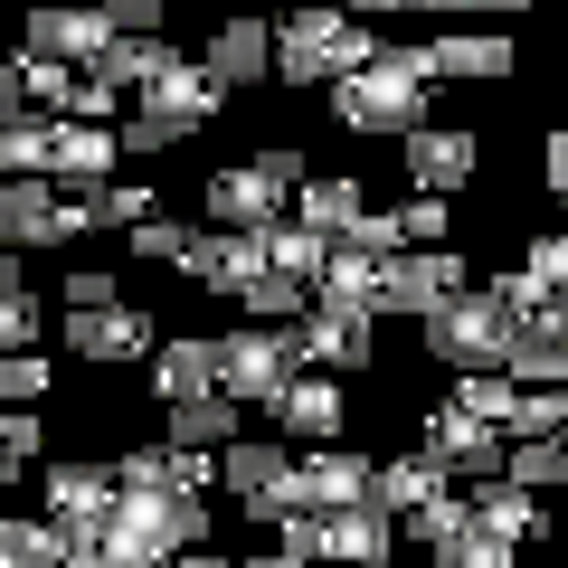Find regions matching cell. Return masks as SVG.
<instances>
[{
	"instance_id": "19",
	"label": "cell",
	"mask_w": 568,
	"mask_h": 568,
	"mask_svg": "<svg viewBox=\"0 0 568 568\" xmlns=\"http://www.w3.org/2000/svg\"><path fill=\"white\" fill-rule=\"evenodd\" d=\"M407 530L388 521L379 503H351V511H323V568H388Z\"/></svg>"
},
{
	"instance_id": "33",
	"label": "cell",
	"mask_w": 568,
	"mask_h": 568,
	"mask_svg": "<svg viewBox=\"0 0 568 568\" xmlns=\"http://www.w3.org/2000/svg\"><path fill=\"white\" fill-rule=\"evenodd\" d=\"M465 521H474V493L455 484V493H436V503H426V511H407L398 530H407V540L426 549V559H446V549H455V530H465Z\"/></svg>"
},
{
	"instance_id": "37",
	"label": "cell",
	"mask_w": 568,
	"mask_h": 568,
	"mask_svg": "<svg viewBox=\"0 0 568 568\" xmlns=\"http://www.w3.org/2000/svg\"><path fill=\"white\" fill-rule=\"evenodd\" d=\"M48 388H58V361L48 351H10L0 361V407H48Z\"/></svg>"
},
{
	"instance_id": "45",
	"label": "cell",
	"mask_w": 568,
	"mask_h": 568,
	"mask_svg": "<svg viewBox=\"0 0 568 568\" xmlns=\"http://www.w3.org/2000/svg\"><path fill=\"white\" fill-rule=\"evenodd\" d=\"M398 227H407V246H446V227H455V200H426V190H417V200L398 209Z\"/></svg>"
},
{
	"instance_id": "39",
	"label": "cell",
	"mask_w": 568,
	"mask_h": 568,
	"mask_svg": "<svg viewBox=\"0 0 568 568\" xmlns=\"http://www.w3.org/2000/svg\"><path fill=\"white\" fill-rule=\"evenodd\" d=\"M58 294H67V313H114L123 304V275H114V265H67Z\"/></svg>"
},
{
	"instance_id": "61",
	"label": "cell",
	"mask_w": 568,
	"mask_h": 568,
	"mask_svg": "<svg viewBox=\"0 0 568 568\" xmlns=\"http://www.w3.org/2000/svg\"><path fill=\"white\" fill-rule=\"evenodd\" d=\"M0 568H10V559H0Z\"/></svg>"
},
{
	"instance_id": "27",
	"label": "cell",
	"mask_w": 568,
	"mask_h": 568,
	"mask_svg": "<svg viewBox=\"0 0 568 568\" xmlns=\"http://www.w3.org/2000/svg\"><path fill=\"white\" fill-rule=\"evenodd\" d=\"M294 219L323 227V237H351V227L369 219V200H361V181H351V171H313V181L294 190Z\"/></svg>"
},
{
	"instance_id": "58",
	"label": "cell",
	"mask_w": 568,
	"mask_h": 568,
	"mask_svg": "<svg viewBox=\"0 0 568 568\" xmlns=\"http://www.w3.org/2000/svg\"><path fill=\"white\" fill-rule=\"evenodd\" d=\"M0 493H20V455L10 446H0Z\"/></svg>"
},
{
	"instance_id": "32",
	"label": "cell",
	"mask_w": 568,
	"mask_h": 568,
	"mask_svg": "<svg viewBox=\"0 0 568 568\" xmlns=\"http://www.w3.org/2000/svg\"><path fill=\"white\" fill-rule=\"evenodd\" d=\"M48 142H58V114H20L0 133V181H48Z\"/></svg>"
},
{
	"instance_id": "56",
	"label": "cell",
	"mask_w": 568,
	"mask_h": 568,
	"mask_svg": "<svg viewBox=\"0 0 568 568\" xmlns=\"http://www.w3.org/2000/svg\"><path fill=\"white\" fill-rule=\"evenodd\" d=\"M417 10H426V20H465L474 0H417Z\"/></svg>"
},
{
	"instance_id": "49",
	"label": "cell",
	"mask_w": 568,
	"mask_h": 568,
	"mask_svg": "<svg viewBox=\"0 0 568 568\" xmlns=\"http://www.w3.org/2000/svg\"><path fill=\"white\" fill-rule=\"evenodd\" d=\"M275 549H294V559L323 568V511H284V521H275Z\"/></svg>"
},
{
	"instance_id": "41",
	"label": "cell",
	"mask_w": 568,
	"mask_h": 568,
	"mask_svg": "<svg viewBox=\"0 0 568 568\" xmlns=\"http://www.w3.org/2000/svg\"><path fill=\"white\" fill-rule=\"evenodd\" d=\"M503 484H521V493L568 484V446H559V436H540V446H511V474H503Z\"/></svg>"
},
{
	"instance_id": "5",
	"label": "cell",
	"mask_w": 568,
	"mask_h": 568,
	"mask_svg": "<svg viewBox=\"0 0 568 568\" xmlns=\"http://www.w3.org/2000/svg\"><path fill=\"white\" fill-rule=\"evenodd\" d=\"M219 114H227V85L209 77V67L181 58L162 85H142V95H133V114H123V152H142V162H152V152L190 142L200 123H219Z\"/></svg>"
},
{
	"instance_id": "51",
	"label": "cell",
	"mask_w": 568,
	"mask_h": 568,
	"mask_svg": "<svg viewBox=\"0 0 568 568\" xmlns=\"http://www.w3.org/2000/svg\"><path fill=\"white\" fill-rule=\"evenodd\" d=\"M540 190H549V200L568 209V123H559V133L540 142Z\"/></svg>"
},
{
	"instance_id": "17",
	"label": "cell",
	"mask_w": 568,
	"mask_h": 568,
	"mask_svg": "<svg viewBox=\"0 0 568 568\" xmlns=\"http://www.w3.org/2000/svg\"><path fill=\"white\" fill-rule=\"evenodd\" d=\"M200 67L237 95V85H265L275 77V20H256V10H237V20H219L209 29V48H200Z\"/></svg>"
},
{
	"instance_id": "22",
	"label": "cell",
	"mask_w": 568,
	"mask_h": 568,
	"mask_svg": "<svg viewBox=\"0 0 568 568\" xmlns=\"http://www.w3.org/2000/svg\"><path fill=\"white\" fill-rule=\"evenodd\" d=\"M0 85H10L29 114H67V104H77V85H85V67H67V58H48V48L20 39L10 58H0Z\"/></svg>"
},
{
	"instance_id": "55",
	"label": "cell",
	"mask_w": 568,
	"mask_h": 568,
	"mask_svg": "<svg viewBox=\"0 0 568 568\" xmlns=\"http://www.w3.org/2000/svg\"><path fill=\"white\" fill-rule=\"evenodd\" d=\"M484 20H521V10H540V0H474Z\"/></svg>"
},
{
	"instance_id": "25",
	"label": "cell",
	"mask_w": 568,
	"mask_h": 568,
	"mask_svg": "<svg viewBox=\"0 0 568 568\" xmlns=\"http://www.w3.org/2000/svg\"><path fill=\"white\" fill-rule=\"evenodd\" d=\"M162 436H171V446H200V455H227V446L246 436V407L227 398V388H209V398L162 407Z\"/></svg>"
},
{
	"instance_id": "2",
	"label": "cell",
	"mask_w": 568,
	"mask_h": 568,
	"mask_svg": "<svg viewBox=\"0 0 568 568\" xmlns=\"http://www.w3.org/2000/svg\"><path fill=\"white\" fill-rule=\"evenodd\" d=\"M104 549H114V568H171L209 549V503L171 484H123V503L104 511Z\"/></svg>"
},
{
	"instance_id": "50",
	"label": "cell",
	"mask_w": 568,
	"mask_h": 568,
	"mask_svg": "<svg viewBox=\"0 0 568 568\" xmlns=\"http://www.w3.org/2000/svg\"><path fill=\"white\" fill-rule=\"evenodd\" d=\"M246 162H265V181H284V190H304V181H313L294 142H265V152H246Z\"/></svg>"
},
{
	"instance_id": "29",
	"label": "cell",
	"mask_w": 568,
	"mask_h": 568,
	"mask_svg": "<svg viewBox=\"0 0 568 568\" xmlns=\"http://www.w3.org/2000/svg\"><path fill=\"white\" fill-rule=\"evenodd\" d=\"M0 559H10V568H67V521H48V511H10V521H0Z\"/></svg>"
},
{
	"instance_id": "24",
	"label": "cell",
	"mask_w": 568,
	"mask_h": 568,
	"mask_svg": "<svg viewBox=\"0 0 568 568\" xmlns=\"http://www.w3.org/2000/svg\"><path fill=\"white\" fill-rule=\"evenodd\" d=\"M219 388V332H181V342L152 351V398L181 407V398H209Z\"/></svg>"
},
{
	"instance_id": "47",
	"label": "cell",
	"mask_w": 568,
	"mask_h": 568,
	"mask_svg": "<svg viewBox=\"0 0 568 568\" xmlns=\"http://www.w3.org/2000/svg\"><path fill=\"white\" fill-rule=\"evenodd\" d=\"M39 294H10V304H0V361H10V351H39Z\"/></svg>"
},
{
	"instance_id": "8",
	"label": "cell",
	"mask_w": 568,
	"mask_h": 568,
	"mask_svg": "<svg viewBox=\"0 0 568 568\" xmlns=\"http://www.w3.org/2000/svg\"><path fill=\"white\" fill-rule=\"evenodd\" d=\"M379 313L369 304H313L304 323H294V351H304V369H323V379H361L369 361H379Z\"/></svg>"
},
{
	"instance_id": "35",
	"label": "cell",
	"mask_w": 568,
	"mask_h": 568,
	"mask_svg": "<svg viewBox=\"0 0 568 568\" xmlns=\"http://www.w3.org/2000/svg\"><path fill=\"white\" fill-rule=\"evenodd\" d=\"M455 407L511 436V417H521V379H503V369H474V379H455Z\"/></svg>"
},
{
	"instance_id": "38",
	"label": "cell",
	"mask_w": 568,
	"mask_h": 568,
	"mask_svg": "<svg viewBox=\"0 0 568 568\" xmlns=\"http://www.w3.org/2000/svg\"><path fill=\"white\" fill-rule=\"evenodd\" d=\"M85 209H95V227H123V237H133L142 219H162V200H152L142 181H104V190H85Z\"/></svg>"
},
{
	"instance_id": "43",
	"label": "cell",
	"mask_w": 568,
	"mask_h": 568,
	"mask_svg": "<svg viewBox=\"0 0 568 568\" xmlns=\"http://www.w3.org/2000/svg\"><path fill=\"white\" fill-rule=\"evenodd\" d=\"M521 265H530V284H540V294H568V227L530 237V246H521Z\"/></svg>"
},
{
	"instance_id": "15",
	"label": "cell",
	"mask_w": 568,
	"mask_h": 568,
	"mask_svg": "<svg viewBox=\"0 0 568 568\" xmlns=\"http://www.w3.org/2000/svg\"><path fill=\"white\" fill-rule=\"evenodd\" d=\"M114 503H123V474H114V465H77V455L39 465V511H48V521L104 530V511H114Z\"/></svg>"
},
{
	"instance_id": "11",
	"label": "cell",
	"mask_w": 568,
	"mask_h": 568,
	"mask_svg": "<svg viewBox=\"0 0 568 568\" xmlns=\"http://www.w3.org/2000/svg\"><path fill=\"white\" fill-rule=\"evenodd\" d=\"M284 200H294V190L265 181V162H227V171H209V190H200L209 227H227V237H265V227L284 219Z\"/></svg>"
},
{
	"instance_id": "34",
	"label": "cell",
	"mask_w": 568,
	"mask_h": 568,
	"mask_svg": "<svg viewBox=\"0 0 568 568\" xmlns=\"http://www.w3.org/2000/svg\"><path fill=\"white\" fill-rule=\"evenodd\" d=\"M237 313H246V323H304V313H313V284H294V275L265 265V275L237 294Z\"/></svg>"
},
{
	"instance_id": "52",
	"label": "cell",
	"mask_w": 568,
	"mask_h": 568,
	"mask_svg": "<svg viewBox=\"0 0 568 568\" xmlns=\"http://www.w3.org/2000/svg\"><path fill=\"white\" fill-rule=\"evenodd\" d=\"M332 10H351V20H398V10H417V0H332Z\"/></svg>"
},
{
	"instance_id": "28",
	"label": "cell",
	"mask_w": 568,
	"mask_h": 568,
	"mask_svg": "<svg viewBox=\"0 0 568 568\" xmlns=\"http://www.w3.org/2000/svg\"><path fill=\"white\" fill-rule=\"evenodd\" d=\"M256 246H265V265H275V275L323 284V265H332V246H342V237H323V227H304V219H275Z\"/></svg>"
},
{
	"instance_id": "3",
	"label": "cell",
	"mask_w": 568,
	"mask_h": 568,
	"mask_svg": "<svg viewBox=\"0 0 568 568\" xmlns=\"http://www.w3.org/2000/svg\"><path fill=\"white\" fill-rule=\"evenodd\" d=\"M379 58V39H369V20H351V10H332V0H304V10H284L275 20V77L284 85H342L361 77V67Z\"/></svg>"
},
{
	"instance_id": "10",
	"label": "cell",
	"mask_w": 568,
	"mask_h": 568,
	"mask_svg": "<svg viewBox=\"0 0 568 568\" xmlns=\"http://www.w3.org/2000/svg\"><path fill=\"white\" fill-rule=\"evenodd\" d=\"M58 342L77 351V361H95V369H133V361L152 369L162 332H152V313H142V304H114V313H67Z\"/></svg>"
},
{
	"instance_id": "59",
	"label": "cell",
	"mask_w": 568,
	"mask_h": 568,
	"mask_svg": "<svg viewBox=\"0 0 568 568\" xmlns=\"http://www.w3.org/2000/svg\"><path fill=\"white\" fill-rule=\"evenodd\" d=\"M171 568H227V559H219V549H190V559H171Z\"/></svg>"
},
{
	"instance_id": "6",
	"label": "cell",
	"mask_w": 568,
	"mask_h": 568,
	"mask_svg": "<svg viewBox=\"0 0 568 568\" xmlns=\"http://www.w3.org/2000/svg\"><path fill=\"white\" fill-rule=\"evenodd\" d=\"M304 379V351H294V323H237V332H219V388L237 407H275L284 388Z\"/></svg>"
},
{
	"instance_id": "4",
	"label": "cell",
	"mask_w": 568,
	"mask_h": 568,
	"mask_svg": "<svg viewBox=\"0 0 568 568\" xmlns=\"http://www.w3.org/2000/svg\"><path fill=\"white\" fill-rule=\"evenodd\" d=\"M426 361H446L455 379H474V369H511V342H521V313L493 294V284H465L455 304H436L417 323Z\"/></svg>"
},
{
	"instance_id": "26",
	"label": "cell",
	"mask_w": 568,
	"mask_h": 568,
	"mask_svg": "<svg viewBox=\"0 0 568 568\" xmlns=\"http://www.w3.org/2000/svg\"><path fill=\"white\" fill-rule=\"evenodd\" d=\"M436 493H455V474L436 465L426 446H407V455H379V493H369V503H379L388 521H407V511H426Z\"/></svg>"
},
{
	"instance_id": "23",
	"label": "cell",
	"mask_w": 568,
	"mask_h": 568,
	"mask_svg": "<svg viewBox=\"0 0 568 568\" xmlns=\"http://www.w3.org/2000/svg\"><path fill=\"white\" fill-rule=\"evenodd\" d=\"M426 67L436 77H465V85H493L521 67V48L503 39V29H446V39H426Z\"/></svg>"
},
{
	"instance_id": "60",
	"label": "cell",
	"mask_w": 568,
	"mask_h": 568,
	"mask_svg": "<svg viewBox=\"0 0 568 568\" xmlns=\"http://www.w3.org/2000/svg\"><path fill=\"white\" fill-rule=\"evenodd\" d=\"M29 10H48V0H29Z\"/></svg>"
},
{
	"instance_id": "44",
	"label": "cell",
	"mask_w": 568,
	"mask_h": 568,
	"mask_svg": "<svg viewBox=\"0 0 568 568\" xmlns=\"http://www.w3.org/2000/svg\"><path fill=\"white\" fill-rule=\"evenodd\" d=\"M104 20H114V39H162V20H171V0H95Z\"/></svg>"
},
{
	"instance_id": "30",
	"label": "cell",
	"mask_w": 568,
	"mask_h": 568,
	"mask_svg": "<svg viewBox=\"0 0 568 568\" xmlns=\"http://www.w3.org/2000/svg\"><path fill=\"white\" fill-rule=\"evenodd\" d=\"M474 511H484V521H493V530H503V540H511V549H530V540H549V511H540V503H530V493H521V484H474Z\"/></svg>"
},
{
	"instance_id": "7",
	"label": "cell",
	"mask_w": 568,
	"mask_h": 568,
	"mask_svg": "<svg viewBox=\"0 0 568 568\" xmlns=\"http://www.w3.org/2000/svg\"><path fill=\"white\" fill-rule=\"evenodd\" d=\"M417 446L436 455L455 484H503V474H511V436H503V426H484V417H465L455 398L417 417Z\"/></svg>"
},
{
	"instance_id": "54",
	"label": "cell",
	"mask_w": 568,
	"mask_h": 568,
	"mask_svg": "<svg viewBox=\"0 0 568 568\" xmlns=\"http://www.w3.org/2000/svg\"><path fill=\"white\" fill-rule=\"evenodd\" d=\"M237 568H313V559H294V549H256V559H237Z\"/></svg>"
},
{
	"instance_id": "31",
	"label": "cell",
	"mask_w": 568,
	"mask_h": 568,
	"mask_svg": "<svg viewBox=\"0 0 568 568\" xmlns=\"http://www.w3.org/2000/svg\"><path fill=\"white\" fill-rule=\"evenodd\" d=\"M171 67H181V48H171V39H114V48H104V67H95V77H114L123 95H142V85H162Z\"/></svg>"
},
{
	"instance_id": "13",
	"label": "cell",
	"mask_w": 568,
	"mask_h": 568,
	"mask_svg": "<svg viewBox=\"0 0 568 568\" xmlns=\"http://www.w3.org/2000/svg\"><path fill=\"white\" fill-rule=\"evenodd\" d=\"M398 162H407V190H426V200H455V190L484 171V142H474L465 123H426V133L398 142Z\"/></svg>"
},
{
	"instance_id": "20",
	"label": "cell",
	"mask_w": 568,
	"mask_h": 568,
	"mask_svg": "<svg viewBox=\"0 0 568 568\" xmlns=\"http://www.w3.org/2000/svg\"><path fill=\"white\" fill-rule=\"evenodd\" d=\"M29 48H48V58H67V67L95 77L104 48H114V20H104V10H77V0H48V10H29Z\"/></svg>"
},
{
	"instance_id": "12",
	"label": "cell",
	"mask_w": 568,
	"mask_h": 568,
	"mask_svg": "<svg viewBox=\"0 0 568 568\" xmlns=\"http://www.w3.org/2000/svg\"><path fill=\"white\" fill-rule=\"evenodd\" d=\"M465 256H455V246H407V256H388V284H379V313H436V304H455V294H465Z\"/></svg>"
},
{
	"instance_id": "57",
	"label": "cell",
	"mask_w": 568,
	"mask_h": 568,
	"mask_svg": "<svg viewBox=\"0 0 568 568\" xmlns=\"http://www.w3.org/2000/svg\"><path fill=\"white\" fill-rule=\"evenodd\" d=\"M20 114H29V104H20V95H10V85H0V133H10V123H20Z\"/></svg>"
},
{
	"instance_id": "42",
	"label": "cell",
	"mask_w": 568,
	"mask_h": 568,
	"mask_svg": "<svg viewBox=\"0 0 568 568\" xmlns=\"http://www.w3.org/2000/svg\"><path fill=\"white\" fill-rule=\"evenodd\" d=\"M190 237H200V227H181V219H171V209H162V219H142V227H133V237H123V246H133L142 265H181V256H190Z\"/></svg>"
},
{
	"instance_id": "48",
	"label": "cell",
	"mask_w": 568,
	"mask_h": 568,
	"mask_svg": "<svg viewBox=\"0 0 568 568\" xmlns=\"http://www.w3.org/2000/svg\"><path fill=\"white\" fill-rule=\"evenodd\" d=\"M0 446H10V455L29 465V455L48 446V417H39V407H0Z\"/></svg>"
},
{
	"instance_id": "53",
	"label": "cell",
	"mask_w": 568,
	"mask_h": 568,
	"mask_svg": "<svg viewBox=\"0 0 568 568\" xmlns=\"http://www.w3.org/2000/svg\"><path fill=\"white\" fill-rule=\"evenodd\" d=\"M10 294H29V265H20V246H0V304Z\"/></svg>"
},
{
	"instance_id": "36",
	"label": "cell",
	"mask_w": 568,
	"mask_h": 568,
	"mask_svg": "<svg viewBox=\"0 0 568 568\" xmlns=\"http://www.w3.org/2000/svg\"><path fill=\"white\" fill-rule=\"evenodd\" d=\"M426 568H521V549H511L503 530H493L484 511H474V521L455 530V549H446V559H426Z\"/></svg>"
},
{
	"instance_id": "46",
	"label": "cell",
	"mask_w": 568,
	"mask_h": 568,
	"mask_svg": "<svg viewBox=\"0 0 568 568\" xmlns=\"http://www.w3.org/2000/svg\"><path fill=\"white\" fill-rule=\"evenodd\" d=\"M67 123H114V133H123V85L114 77H85L77 104H67Z\"/></svg>"
},
{
	"instance_id": "1",
	"label": "cell",
	"mask_w": 568,
	"mask_h": 568,
	"mask_svg": "<svg viewBox=\"0 0 568 568\" xmlns=\"http://www.w3.org/2000/svg\"><path fill=\"white\" fill-rule=\"evenodd\" d=\"M426 85H436L426 39H379V58L323 95V114L361 142H407V133H426Z\"/></svg>"
},
{
	"instance_id": "14",
	"label": "cell",
	"mask_w": 568,
	"mask_h": 568,
	"mask_svg": "<svg viewBox=\"0 0 568 568\" xmlns=\"http://www.w3.org/2000/svg\"><path fill=\"white\" fill-rule=\"evenodd\" d=\"M369 493H379V455H361V446H313L294 465V511H351Z\"/></svg>"
},
{
	"instance_id": "40",
	"label": "cell",
	"mask_w": 568,
	"mask_h": 568,
	"mask_svg": "<svg viewBox=\"0 0 568 568\" xmlns=\"http://www.w3.org/2000/svg\"><path fill=\"white\" fill-rule=\"evenodd\" d=\"M568 436V388H521V417H511V446H540Z\"/></svg>"
},
{
	"instance_id": "9",
	"label": "cell",
	"mask_w": 568,
	"mask_h": 568,
	"mask_svg": "<svg viewBox=\"0 0 568 568\" xmlns=\"http://www.w3.org/2000/svg\"><path fill=\"white\" fill-rule=\"evenodd\" d=\"M294 465H304V455H284V436H237V446L219 455V484L246 503V521H284V511H294Z\"/></svg>"
},
{
	"instance_id": "18",
	"label": "cell",
	"mask_w": 568,
	"mask_h": 568,
	"mask_svg": "<svg viewBox=\"0 0 568 568\" xmlns=\"http://www.w3.org/2000/svg\"><path fill=\"white\" fill-rule=\"evenodd\" d=\"M114 162H123V133H114V123H67L58 114V142H48V181H58V190H77V200H85V190L114 181Z\"/></svg>"
},
{
	"instance_id": "21",
	"label": "cell",
	"mask_w": 568,
	"mask_h": 568,
	"mask_svg": "<svg viewBox=\"0 0 568 568\" xmlns=\"http://www.w3.org/2000/svg\"><path fill=\"white\" fill-rule=\"evenodd\" d=\"M181 275L200 284V294H227V304H237L246 284L265 275V246H256V237H227V227H200L190 256H181Z\"/></svg>"
},
{
	"instance_id": "16",
	"label": "cell",
	"mask_w": 568,
	"mask_h": 568,
	"mask_svg": "<svg viewBox=\"0 0 568 568\" xmlns=\"http://www.w3.org/2000/svg\"><path fill=\"white\" fill-rule=\"evenodd\" d=\"M265 426H275L284 446H342V426H351V407H342V379H323V369H304V379L284 388L275 407H265Z\"/></svg>"
}]
</instances>
